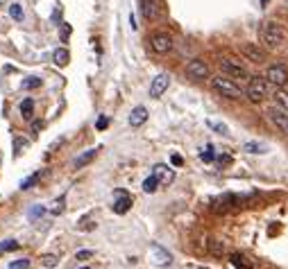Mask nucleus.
<instances>
[{
	"label": "nucleus",
	"mask_w": 288,
	"mask_h": 269,
	"mask_svg": "<svg viewBox=\"0 0 288 269\" xmlns=\"http://www.w3.org/2000/svg\"><path fill=\"white\" fill-rule=\"evenodd\" d=\"M265 95H268V79H263V77H250V84L245 88V98L250 102H254V104H259V102L265 99Z\"/></svg>",
	"instance_id": "3"
},
{
	"label": "nucleus",
	"mask_w": 288,
	"mask_h": 269,
	"mask_svg": "<svg viewBox=\"0 0 288 269\" xmlns=\"http://www.w3.org/2000/svg\"><path fill=\"white\" fill-rule=\"evenodd\" d=\"M209 127L216 131V134H223V136H227L230 134V129H227V124H223V122H213V120H209Z\"/></svg>",
	"instance_id": "29"
},
{
	"label": "nucleus",
	"mask_w": 288,
	"mask_h": 269,
	"mask_svg": "<svg viewBox=\"0 0 288 269\" xmlns=\"http://www.w3.org/2000/svg\"><path fill=\"white\" fill-rule=\"evenodd\" d=\"M9 269H29V260H14L12 265H9Z\"/></svg>",
	"instance_id": "32"
},
{
	"label": "nucleus",
	"mask_w": 288,
	"mask_h": 269,
	"mask_svg": "<svg viewBox=\"0 0 288 269\" xmlns=\"http://www.w3.org/2000/svg\"><path fill=\"white\" fill-rule=\"evenodd\" d=\"M220 71L227 77H231V79H250L245 66H243L241 61H236V59H230V57L220 59Z\"/></svg>",
	"instance_id": "4"
},
{
	"label": "nucleus",
	"mask_w": 288,
	"mask_h": 269,
	"mask_svg": "<svg viewBox=\"0 0 288 269\" xmlns=\"http://www.w3.org/2000/svg\"><path fill=\"white\" fill-rule=\"evenodd\" d=\"M61 211H64V197H59L57 201H55V206H53V215H59Z\"/></svg>",
	"instance_id": "34"
},
{
	"label": "nucleus",
	"mask_w": 288,
	"mask_h": 269,
	"mask_svg": "<svg viewBox=\"0 0 288 269\" xmlns=\"http://www.w3.org/2000/svg\"><path fill=\"white\" fill-rule=\"evenodd\" d=\"M114 195H116V201H114V206H112L114 213H116V215H125V213L132 208V195L120 190V188L114 190Z\"/></svg>",
	"instance_id": "8"
},
{
	"label": "nucleus",
	"mask_w": 288,
	"mask_h": 269,
	"mask_svg": "<svg viewBox=\"0 0 288 269\" xmlns=\"http://www.w3.org/2000/svg\"><path fill=\"white\" fill-rule=\"evenodd\" d=\"M77 260H88V258H93V251L91 249H82V251H77L75 253Z\"/></svg>",
	"instance_id": "33"
},
{
	"label": "nucleus",
	"mask_w": 288,
	"mask_h": 269,
	"mask_svg": "<svg viewBox=\"0 0 288 269\" xmlns=\"http://www.w3.org/2000/svg\"><path fill=\"white\" fill-rule=\"evenodd\" d=\"M186 73H188V77H193V79H204V77H209V66H206L202 59H191L186 64Z\"/></svg>",
	"instance_id": "10"
},
{
	"label": "nucleus",
	"mask_w": 288,
	"mask_h": 269,
	"mask_svg": "<svg viewBox=\"0 0 288 269\" xmlns=\"http://www.w3.org/2000/svg\"><path fill=\"white\" fill-rule=\"evenodd\" d=\"M261 2H263V7H265V2H268V0H261Z\"/></svg>",
	"instance_id": "39"
},
{
	"label": "nucleus",
	"mask_w": 288,
	"mask_h": 269,
	"mask_svg": "<svg viewBox=\"0 0 288 269\" xmlns=\"http://www.w3.org/2000/svg\"><path fill=\"white\" fill-rule=\"evenodd\" d=\"M275 99H277V104L282 106V109H286V111H288V93H286V91H282V88H279V91L275 93Z\"/></svg>",
	"instance_id": "24"
},
{
	"label": "nucleus",
	"mask_w": 288,
	"mask_h": 269,
	"mask_svg": "<svg viewBox=\"0 0 288 269\" xmlns=\"http://www.w3.org/2000/svg\"><path fill=\"white\" fill-rule=\"evenodd\" d=\"M265 79H268V84H272V86L282 88L288 84V68L284 64H272L268 71H265Z\"/></svg>",
	"instance_id": "5"
},
{
	"label": "nucleus",
	"mask_w": 288,
	"mask_h": 269,
	"mask_svg": "<svg viewBox=\"0 0 288 269\" xmlns=\"http://www.w3.org/2000/svg\"><path fill=\"white\" fill-rule=\"evenodd\" d=\"M268 118H270V122L275 124L282 134L288 136V111H286V109H282L279 104L270 106V109H268Z\"/></svg>",
	"instance_id": "6"
},
{
	"label": "nucleus",
	"mask_w": 288,
	"mask_h": 269,
	"mask_svg": "<svg viewBox=\"0 0 288 269\" xmlns=\"http://www.w3.org/2000/svg\"><path fill=\"white\" fill-rule=\"evenodd\" d=\"M245 152H250V154H263L265 152V145H261V143H245Z\"/></svg>",
	"instance_id": "25"
},
{
	"label": "nucleus",
	"mask_w": 288,
	"mask_h": 269,
	"mask_svg": "<svg viewBox=\"0 0 288 269\" xmlns=\"http://www.w3.org/2000/svg\"><path fill=\"white\" fill-rule=\"evenodd\" d=\"M171 161H173V165H182V163H184V158L179 156V154H173Z\"/></svg>",
	"instance_id": "37"
},
{
	"label": "nucleus",
	"mask_w": 288,
	"mask_h": 269,
	"mask_svg": "<svg viewBox=\"0 0 288 269\" xmlns=\"http://www.w3.org/2000/svg\"><path fill=\"white\" fill-rule=\"evenodd\" d=\"M141 2V14L143 18H147V21H154V18H159V0H139Z\"/></svg>",
	"instance_id": "14"
},
{
	"label": "nucleus",
	"mask_w": 288,
	"mask_h": 269,
	"mask_svg": "<svg viewBox=\"0 0 288 269\" xmlns=\"http://www.w3.org/2000/svg\"><path fill=\"white\" fill-rule=\"evenodd\" d=\"M145 120H147V109L145 106H136L134 111H132V116H130V124L132 127H141Z\"/></svg>",
	"instance_id": "15"
},
{
	"label": "nucleus",
	"mask_w": 288,
	"mask_h": 269,
	"mask_svg": "<svg viewBox=\"0 0 288 269\" xmlns=\"http://www.w3.org/2000/svg\"><path fill=\"white\" fill-rule=\"evenodd\" d=\"M150 46L157 54H168L173 50V36L166 34V32H157V34L150 39Z\"/></svg>",
	"instance_id": "7"
},
{
	"label": "nucleus",
	"mask_w": 288,
	"mask_h": 269,
	"mask_svg": "<svg viewBox=\"0 0 288 269\" xmlns=\"http://www.w3.org/2000/svg\"><path fill=\"white\" fill-rule=\"evenodd\" d=\"M231 265H234L236 269H252V265L245 260V256H241V253H231Z\"/></svg>",
	"instance_id": "20"
},
{
	"label": "nucleus",
	"mask_w": 288,
	"mask_h": 269,
	"mask_svg": "<svg viewBox=\"0 0 288 269\" xmlns=\"http://www.w3.org/2000/svg\"><path fill=\"white\" fill-rule=\"evenodd\" d=\"M152 174L157 176L159 183H164V186H168V183L175 181V172H173L171 168H168V165H164V163H157V165H154Z\"/></svg>",
	"instance_id": "13"
},
{
	"label": "nucleus",
	"mask_w": 288,
	"mask_h": 269,
	"mask_svg": "<svg viewBox=\"0 0 288 269\" xmlns=\"http://www.w3.org/2000/svg\"><path fill=\"white\" fill-rule=\"evenodd\" d=\"M241 52L245 59H250L252 64H263L265 61V52L261 50L259 46H254V43H245V46H241Z\"/></svg>",
	"instance_id": "12"
},
{
	"label": "nucleus",
	"mask_w": 288,
	"mask_h": 269,
	"mask_svg": "<svg viewBox=\"0 0 288 269\" xmlns=\"http://www.w3.org/2000/svg\"><path fill=\"white\" fill-rule=\"evenodd\" d=\"M107 124H109V120H107V118H100V120H98V124H95V127H98V129H107Z\"/></svg>",
	"instance_id": "38"
},
{
	"label": "nucleus",
	"mask_w": 288,
	"mask_h": 269,
	"mask_svg": "<svg viewBox=\"0 0 288 269\" xmlns=\"http://www.w3.org/2000/svg\"><path fill=\"white\" fill-rule=\"evenodd\" d=\"M168 86H171V77L166 75V73H161V75H157L152 79V84H150V95H152V98H161V95L168 91Z\"/></svg>",
	"instance_id": "11"
},
{
	"label": "nucleus",
	"mask_w": 288,
	"mask_h": 269,
	"mask_svg": "<svg viewBox=\"0 0 288 269\" xmlns=\"http://www.w3.org/2000/svg\"><path fill=\"white\" fill-rule=\"evenodd\" d=\"M39 86H41V77H28V79H23L25 91H29V88H39Z\"/></svg>",
	"instance_id": "27"
},
{
	"label": "nucleus",
	"mask_w": 288,
	"mask_h": 269,
	"mask_svg": "<svg viewBox=\"0 0 288 269\" xmlns=\"http://www.w3.org/2000/svg\"><path fill=\"white\" fill-rule=\"evenodd\" d=\"M32 113H34V102H32V99H23V102H21V116L25 118V120H29V118H32Z\"/></svg>",
	"instance_id": "21"
},
{
	"label": "nucleus",
	"mask_w": 288,
	"mask_h": 269,
	"mask_svg": "<svg viewBox=\"0 0 288 269\" xmlns=\"http://www.w3.org/2000/svg\"><path fill=\"white\" fill-rule=\"evenodd\" d=\"M206 249H209V253H213V256H223L225 253V245H223V240H218V238H211V240L206 242Z\"/></svg>",
	"instance_id": "18"
},
{
	"label": "nucleus",
	"mask_w": 288,
	"mask_h": 269,
	"mask_svg": "<svg viewBox=\"0 0 288 269\" xmlns=\"http://www.w3.org/2000/svg\"><path fill=\"white\" fill-rule=\"evenodd\" d=\"M261 41H263V46L270 48V50H277V48H282L284 41H286V32H284V27L279 23L268 21L261 27Z\"/></svg>",
	"instance_id": "1"
},
{
	"label": "nucleus",
	"mask_w": 288,
	"mask_h": 269,
	"mask_svg": "<svg viewBox=\"0 0 288 269\" xmlns=\"http://www.w3.org/2000/svg\"><path fill=\"white\" fill-rule=\"evenodd\" d=\"M39 176H41V172H34V174H29L28 179H23V181H21V190H29V188H34L36 186V181H39Z\"/></svg>",
	"instance_id": "22"
},
{
	"label": "nucleus",
	"mask_w": 288,
	"mask_h": 269,
	"mask_svg": "<svg viewBox=\"0 0 288 269\" xmlns=\"http://www.w3.org/2000/svg\"><path fill=\"white\" fill-rule=\"evenodd\" d=\"M68 59H71V54H68V50H66V48H57V50L53 52V61L57 66H66V64H68Z\"/></svg>",
	"instance_id": "17"
},
{
	"label": "nucleus",
	"mask_w": 288,
	"mask_h": 269,
	"mask_svg": "<svg viewBox=\"0 0 288 269\" xmlns=\"http://www.w3.org/2000/svg\"><path fill=\"white\" fill-rule=\"evenodd\" d=\"M95 154H98V149H86V152H82L80 156L75 158V168H84V165H88L95 158Z\"/></svg>",
	"instance_id": "16"
},
{
	"label": "nucleus",
	"mask_w": 288,
	"mask_h": 269,
	"mask_svg": "<svg viewBox=\"0 0 288 269\" xmlns=\"http://www.w3.org/2000/svg\"><path fill=\"white\" fill-rule=\"evenodd\" d=\"M202 161H213V147H206V152L200 154Z\"/></svg>",
	"instance_id": "36"
},
{
	"label": "nucleus",
	"mask_w": 288,
	"mask_h": 269,
	"mask_svg": "<svg viewBox=\"0 0 288 269\" xmlns=\"http://www.w3.org/2000/svg\"><path fill=\"white\" fill-rule=\"evenodd\" d=\"M9 16L14 21H23V7L21 5H9Z\"/></svg>",
	"instance_id": "28"
},
{
	"label": "nucleus",
	"mask_w": 288,
	"mask_h": 269,
	"mask_svg": "<svg viewBox=\"0 0 288 269\" xmlns=\"http://www.w3.org/2000/svg\"><path fill=\"white\" fill-rule=\"evenodd\" d=\"M150 260H152L157 267H168V265L173 263V256L168 249H164V246H159V245H152L150 246Z\"/></svg>",
	"instance_id": "9"
},
{
	"label": "nucleus",
	"mask_w": 288,
	"mask_h": 269,
	"mask_svg": "<svg viewBox=\"0 0 288 269\" xmlns=\"http://www.w3.org/2000/svg\"><path fill=\"white\" fill-rule=\"evenodd\" d=\"M28 147V141H21V138H14V154H21V149H25Z\"/></svg>",
	"instance_id": "31"
},
{
	"label": "nucleus",
	"mask_w": 288,
	"mask_h": 269,
	"mask_svg": "<svg viewBox=\"0 0 288 269\" xmlns=\"http://www.w3.org/2000/svg\"><path fill=\"white\" fill-rule=\"evenodd\" d=\"M157 188H159V179L154 174H150L145 181H143V193L152 195V193H157Z\"/></svg>",
	"instance_id": "19"
},
{
	"label": "nucleus",
	"mask_w": 288,
	"mask_h": 269,
	"mask_svg": "<svg viewBox=\"0 0 288 269\" xmlns=\"http://www.w3.org/2000/svg\"><path fill=\"white\" fill-rule=\"evenodd\" d=\"M211 86H213V91H218V93L223 95V98H230V99H241L243 95V91H241V86L231 79V77H213L211 79Z\"/></svg>",
	"instance_id": "2"
},
{
	"label": "nucleus",
	"mask_w": 288,
	"mask_h": 269,
	"mask_svg": "<svg viewBox=\"0 0 288 269\" xmlns=\"http://www.w3.org/2000/svg\"><path fill=\"white\" fill-rule=\"evenodd\" d=\"M41 127H43V122H41V120H32V124H29V129H32V134H39V131H41Z\"/></svg>",
	"instance_id": "35"
},
{
	"label": "nucleus",
	"mask_w": 288,
	"mask_h": 269,
	"mask_svg": "<svg viewBox=\"0 0 288 269\" xmlns=\"http://www.w3.org/2000/svg\"><path fill=\"white\" fill-rule=\"evenodd\" d=\"M80 269H88V267H80Z\"/></svg>",
	"instance_id": "40"
},
{
	"label": "nucleus",
	"mask_w": 288,
	"mask_h": 269,
	"mask_svg": "<svg viewBox=\"0 0 288 269\" xmlns=\"http://www.w3.org/2000/svg\"><path fill=\"white\" fill-rule=\"evenodd\" d=\"M18 242L16 240H5V242H0V253H7V251H18Z\"/></svg>",
	"instance_id": "23"
},
{
	"label": "nucleus",
	"mask_w": 288,
	"mask_h": 269,
	"mask_svg": "<svg viewBox=\"0 0 288 269\" xmlns=\"http://www.w3.org/2000/svg\"><path fill=\"white\" fill-rule=\"evenodd\" d=\"M41 263L46 265L48 269H53V267H57V265H59V258L55 256V253H46V256L41 258Z\"/></svg>",
	"instance_id": "26"
},
{
	"label": "nucleus",
	"mask_w": 288,
	"mask_h": 269,
	"mask_svg": "<svg viewBox=\"0 0 288 269\" xmlns=\"http://www.w3.org/2000/svg\"><path fill=\"white\" fill-rule=\"evenodd\" d=\"M43 213H46L43 206H34V208L29 211V220H39V217H43Z\"/></svg>",
	"instance_id": "30"
}]
</instances>
